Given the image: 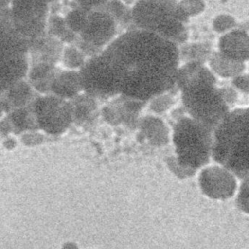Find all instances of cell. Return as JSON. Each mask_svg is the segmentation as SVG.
I'll list each match as a JSON object with an SVG mask.
<instances>
[{"label":"cell","mask_w":249,"mask_h":249,"mask_svg":"<svg viewBox=\"0 0 249 249\" xmlns=\"http://www.w3.org/2000/svg\"><path fill=\"white\" fill-rule=\"evenodd\" d=\"M95 59L113 87L143 86L153 94L175 79L178 52L174 42L138 29L116 39Z\"/></svg>","instance_id":"obj_1"},{"label":"cell","mask_w":249,"mask_h":249,"mask_svg":"<svg viewBox=\"0 0 249 249\" xmlns=\"http://www.w3.org/2000/svg\"><path fill=\"white\" fill-rule=\"evenodd\" d=\"M131 18L140 29L174 42L183 40L189 16L176 0H137Z\"/></svg>","instance_id":"obj_2"},{"label":"cell","mask_w":249,"mask_h":249,"mask_svg":"<svg viewBox=\"0 0 249 249\" xmlns=\"http://www.w3.org/2000/svg\"><path fill=\"white\" fill-rule=\"evenodd\" d=\"M26 39L12 28L0 27V95L27 71Z\"/></svg>","instance_id":"obj_3"},{"label":"cell","mask_w":249,"mask_h":249,"mask_svg":"<svg viewBox=\"0 0 249 249\" xmlns=\"http://www.w3.org/2000/svg\"><path fill=\"white\" fill-rule=\"evenodd\" d=\"M38 128L48 133L63 132L73 119L72 106L65 98L53 95L38 97L31 103Z\"/></svg>","instance_id":"obj_4"},{"label":"cell","mask_w":249,"mask_h":249,"mask_svg":"<svg viewBox=\"0 0 249 249\" xmlns=\"http://www.w3.org/2000/svg\"><path fill=\"white\" fill-rule=\"evenodd\" d=\"M115 28V18L111 14L107 11H97L86 18L84 38L95 46H101L113 37Z\"/></svg>","instance_id":"obj_5"},{"label":"cell","mask_w":249,"mask_h":249,"mask_svg":"<svg viewBox=\"0 0 249 249\" xmlns=\"http://www.w3.org/2000/svg\"><path fill=\"white\" fill-rule=\"evenodd\" d=\"M221 54L241 62L249 57V36L242 31H232L226 34L220 41Z\"/></svg>","instance_id":"obj_6"},{"label":"cell","mask_w":249,"mask_h":249,"mask_svg":"<svg viewBox=\"0 0 249 249\" xmlns=\"http://www.w3.org/2000/svg\"><path fill=\"white\" fill-rule=\"evenodd\" d=\"M31 97V88L26 83L19 80L8 88V89L0 95V100L3 103L5 110L13 108L17 109L30 103Z\"/></svg>","instance_id":"obj_7"},{"label":"cell","mask_w":249,"mask_h":249,"mask_svg":"<svg viewBox=\"0 0 249 249\" xmlns=\"http://www.w3.org/2000/svg\"><path fill=\"white\" fill-rule=\"evenodd\" d=\"M82 88L80 74L74 72L63 73L58 76H53L50 91L53 94L60 96L62 98L73 97Z\"/></svg>","instance_id":"obj_8"},{"label":"cell","mask_w":249,"mask_h":249,"mask_svg":"<svg viewBox=\"0 0 249 249\" xmlns=\"http://www.w3.org/2000/svg\"><path fill=\"white\" fill-rule=\"evenodd\" d=\"M211 64L220 73H234L236 70L240 71L239 69L242 68L241 62L230 59L223 54L214 55L211 60Z\"/></svg>","instance_id":"obj_9"},{"label":"cell","mask_w":249,"mask_h":249,"mask_svg":"<svg viewBox=\"0 0 249 249\" xmlns=\"http://www.w3.org/2000/svg\"><path fill=\"white\" fill-rule=\"evenodd\" d=\"M108 13L115 18V20L120 22H127L131 18V12L127 9L125 5L118 0H112L107 4Z\"/></svg>","instance_id":"obj_10"},{"label":"cell","mask_w":249,"mask_h":249,"mask_svg":"<svg viewBox=\"0 0 249 249\" xmlns=\"http://www.w3.org/2000/svg\"><path fill=\"white\" fill-rule=\"evenodd\" d=\"M179 6L189 16H196L204 10V2L202 0H182Z\"/></svg>","instance_id":"obj_11"},{"label":"cell","mask_w":249,"mask_h":249,"mask_svg":"<svg viewBox=\"0 0 249 249\" xmlns=\"http://www.w3.org/2000/svg\"><path fill=\"white\" fill-rule=\"evenodd\" d=\"M214 28L218 32H224L234 25V19L229 15H220L214 19Z\"/></svg>","instance_id":"obj_12"},{"label":"cell","mask_w":249,"mask_h":249,"mask_svg":"<svg viewBox=\"0 0 249 249\" xmlns=\"http://www.w3.org/2000/svg\"><path fill=\"white\" fill-rule=\"evenodd\" d=\"M108 0H85L86 4L89 7H93V8H96V7H100V6H103L107 3Z\"/></svg>","instance_id":"obj_13"},{"label":"cell","mask_w":249,"mask_h":249,"mask_svg":"<svg viewBox=\"0 0 249 249\" xmlns=\"http://www.w3.org/2000/svg\"><path fill=\"white\" fill-rule=\"evenodd\" d=\"M125 4H132V3H135L137 0H123Z\"/></svg>","instance_id":"obj_14"}]
</instances>
